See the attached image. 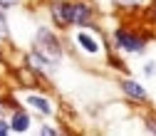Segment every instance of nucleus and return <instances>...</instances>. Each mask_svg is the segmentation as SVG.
Masks as SVG:
<instances>
[{
  "instance_id": "6e6552de",
  "label": "nucleus",
  "mask_w": 156,
  "mask_h": 136,
  "mask_svg": "<svg viewBox=\"0 0 156 136\" xmlns=\"http://www.w3.org/2000/svg\"><path fill=\"white\" fill-rule=\"evenodd\" d=\"M27 126H30V119H27L25 114H15L12 116V129L15 131H25Z\"/></svg>"
},
{
  "instance_id": "1a4fd4ad",
  "label": "nucleus",
  "mask_w": 156,
  "mask_h": 136,
  "mask_svg": "<svg viewBox=\"0 0 156 136\" xmlns=\"http://www.w3.org/2000/svg\"><path fill=\"white\" fill-rule=\"evenodd\" d=\"M17 0H0V5H5V8H10V5H15Z\"/></svg>"
},
{
  "instance_id": "39448f33",
  "label": "nucleus",
  "mask_w": 156,
  "mask_h": 136,
  "mask_svg": "<svg viewBox=\"0 0 156 136\" xmlns=\"http://www.w3.org/2000/svg\"><path fill=\"white\" fill-rule=\"evenodd\" d=\"M77 42H80L87 52H92V54H97V52H99V42H97V40H92L87 32H80V35H77Z\"/></svg>"
},
{
  "instance_id": "0eeeda50",
  "label": "nucleus",
  "mask_w": 156,
  "mask_h": 136,
  "mask_svg": "<svg viewBox=\"0 0 156 136\" xmlns=\"http://www.w3.org/2000/svg\"><path fill=\"white\" fill-rule=\"evenodd\" d=\"M27 104H32L35 109H40L42 114H50V111H52V109H50V104L42 99V96H27Z\"/></svg>"
},
{
  "instance_id": "20e7f679",
  "label": "nucleus",
  "mask_w": 156,
  "mask_h": 136,
  "mask_svg": "<svg viewBox=\"0 0 156 136\" xmlns=\"http://www.w3.org/2000/svg\"><path fill=\"white\" fill-rule=\"evenodd\" d=\"M89 20H92V8L84 5V3H77V5H74V23L87 25Z\"/></svg>"
},
{
  "instance_id": "f03ea898",
  "label": "nucleus",
  "mask_w": 156,
  "mask_h": 136,
  "mask_svg": "<svg viewBox=\"0 0 156 136\" xmlns=\"http://www.w3.org/2000/svg\"><path fill=\"white\" fill-rule=\"evenodd\" d=\"M114 37H116V42H119L124 50H129V52H141V47H144V42L139 40V37L129 35L126 30H116V32H114Z\"/></svg>"
},
{
  "instance_id": "f257e3e1",
  "label": "nucleus",
  "mask_w": 156,
  "mask_h": 136,
  "mask_svg": "<svg viewBox=\"0 0 156 136\" xmlns=\"http://www.w3.org/2000/svg\"><path fill=\"white\" fill-rule=\"evenodd\" d=\"M35 50L40 57H45V60L50 62H57L60 60V42H57V37L50 35L47 30H40L35 37Z\"/></svg>"
},
{
  "instance_id": "423d86ee",
  "label": "nucleus",
  "mask_w": 156,
  "mask_h": 136,
  "mask_svg": "<svg viewBox=\"0 0 156 136\" xmlns=\"http://www.w3.org/2000/svg\"><path fill=\"white\" fill-rule=\"evenodd\" d=\"M124 92L131 96V99H139V102H144V99H146V92H144V87H139L136 82H124Z\"/></svg>"
},
{
  "instance_id": "9d476101",
  "label": "nucleus",
  "mask_w": 156,
  "mask_h": 136,
  "mask_svg": "<svg viewBox=\"0 0 156 136\" xmlns=\"http://www.w3.org/2000/svg\"><path fill=\"white\" fill-rule=\"evenodd\" d=\"M5 131H8V124H3V121H0V136H3Z\"/></svg>"
},
{
  "instance_id": "7ed1b4c3",
  "label": "nucleus",
  "mask_w": 156,
  "mask_h": 136,
  "mask_svg": "<svg viewBox=\"0 0 156 136\" xmlns=\"http://www.w3.org/2000/svg\"><path fill=\"white\" fill-rule=\"evenodd\" d=\"M55 20H60L62 25H67V23H74V5H69V3H60V5H55Z\"/></svg>"
}]
</instances>
